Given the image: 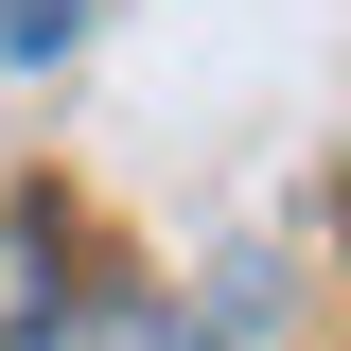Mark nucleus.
Masks as SVG:
<instances>
[{"instance_id": "nucleus-1", "label": "nucleus", "mask_w": 351, "mask_h": 351, "mask_svg": "<svg viewBox=\"0 0 351 351\" xmlns=\"http://www.w3.org/2000/svg\"><path fill=\"white\" fill-rule=\"evenodd\" d=\"M53 334V228H0V351Z\"/></svg>"}, {"instance_id": "nucleus-2", "label": "nucleus", "mask_w": 351, "mask_h": 351, "mask_svg": "<svg viewBox=\"0 0 351 351\" xmlns=\"http://www.w3.org/2000/svg\"><path fill=\"white\" fill-rule=\"evenodd\" d=\"M71 18L88 0H0V53H71Z\"/></svg>"}]
</instances>
